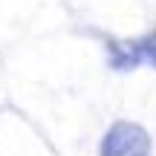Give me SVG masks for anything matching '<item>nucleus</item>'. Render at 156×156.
Returning <instances> with one entry per match:
<instances>
[{
  "instance_id": "f257e3e1",
  "label": "nucleus",
  "mask_w": 156,
  "mask_h": 156,
  "mask_svg": "<svg viewBox=\"0 0 156 156\" xmlns=\"http://www.w3.org/2000/svg\"><path fill=\"white\" fill-rule=\"evenodd\" d=\"M101 156H151V136L136 122H116L101 139Z\"/></svg>"
},
{
  "instance_id": "f03ea898",
  "label": "nucleus",
  "mask_w": 156,
  "mask_h": 156,
  "mask_svg": "<svg viewBox=\"0 0 156 156\" xmlns=\"http://www.w3.org/2000/svg\"><path fill=\"white\" fill-rule=\"evenodd\" d=\"M147 55H151V61H156V44L151 46V49H147Z\"/></svg>"
}]
</instances>
